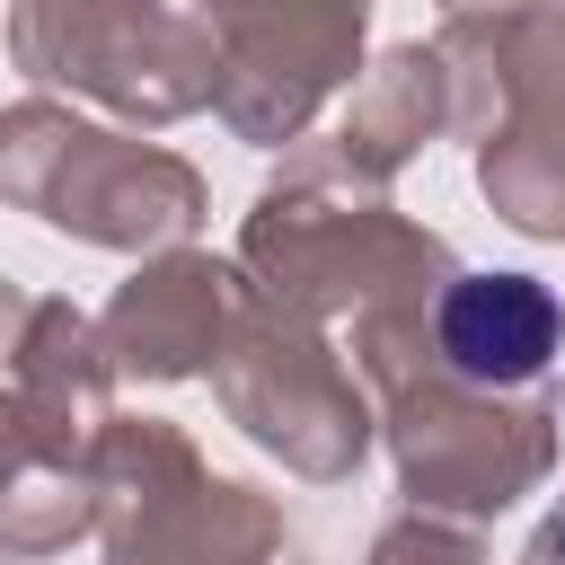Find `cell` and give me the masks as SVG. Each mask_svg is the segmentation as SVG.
Returning a JSON list of instances; mask_svg holds the SVG:
<instances>
[{
  "label": "cell",
  "mask_w": 565,
  "mask_h": 565,
  "mask_svg": "<svg viewBox=\"0 0 565 565\" xmlns=\"http://www.w3.org/2000/svg\"><path fill=\"white\" fill-rule=\"evenodd\" d=\"M512 9H565V0H512Z\"/></svg>",
  "instance_id": "19"
},
{
  "label": "cell",
  "mask_w": 565,
  "mask_h": 565,
  "mask_svg": "<svg viewBox=\"0 0 565 565\" xmlns=\"http://www.w3.org/2000/svg\"><path fill=\"white\" fill-rule=\"evenodd\" d=\"M371 565H494L477 521H450V512H397L380 539H371Z\"/></svg>",
  "instance_id": "14"
},
{
  "label": "cell",
  "mask_w": 565,
  "mask_h": 565,
  "mask_svg": "<svg viewBox=\"0 0 565 565\" xmlns=\"http://www.w3.org/2000/svg\"><path fill=\"white\" fill-rule=\"evenodd\" d=\"M238 274L256 300L327 327V318H353L380 300H433L459 274V256L441 230L406 221L388 203V185L353 177L335 159V141H309L265 177V194L238 230Z\"/></svg>",
  "instance_id": "1"
},
{
  "label": "cell",
  "mask_w": 565,
  "mask_h": 565,
  "mask_svg": "<svg viewBox=\"0 0 565 565\" xmlns=\"http://www.w3.org/2000/svg\"><path fill=\"white\" fill-rule=\"evenodd\" d=\"M212 397L256 450H274L309 486L353 477L371 433H380V406L353 380V362L327 344V327H309V318H291L256 291L238 300V318L212 353Z\"/></svg>",
  "instance_id": "6"
},
{
  "label": "cell",
  "mask_w": 565,
  "mask_h": 565,
  "mask_svg": "<svg viewBox=\"0 0 565 565\" xmlns=\"http://www.w3.org/2000/svg\"><path fill=\"white\" fill-rule=\"evenodd\" d=\"M9 62L124 124H185L212 106V26L185 0H18Z\"/></svg>",
  "instance_id": "5"
},
{
  "label": "cell",
  "mask_w": 565,
  "mask_h": 565,
  "mask_svg": "<svg viewBox=\"0 0 565 565\" xmlns=\"http://www.w3.org/2000/svg\"><path fill=\"white\" fill-rule=\"evenodd\" d=\"M247 300V274L238 256H212V247H159L132 265V282L106 300L97 335H106V362L115 380H194L212 371L230 318Z\"/></svg>",
  "instance_id": "9"
},
{
  "label": "cell",
  "mask_w": 565,
  "mask_h": 565,
  "mask_svg": "<svg viewBox=\"0 0 565 565\" xmlns=\"http://www.w3.org/2000/svg\"><path fill=\"white\" fill-rule=\"evenodd\" d=\"M97 530V477L88 459H26L9 486H0V556H53L71 539Z\"/></svg>",
  "instance_id": "13"
},
{
  "label": "cell",
  "mask_w": 565,
  "mask_h": 565,
  "mask_svg": "<svg viewBox=\"0 0 565 565\" xmlns=\"http://www.w3.org/2000/svg\"><path fill=\"white\" fill-rule=\"evenodd\" d=\"M9 388L26 406V433H35V459H88V441L115 424V362H106V335L88 309H71L62 291L26 300L18 318V344H9Z\"/></svg>",
  "instance_id": "11"
},
{
  "label": "cell",
  "mask_w": 565,
  "mask_h": 565,
  "mask_svg": "<svg viewBox=\"0 0 565 565\" xmlns=\"http://www.w3.org/2000/svg\"><path fill=\"white\" fill-rule=\"evenodd\" d=\"M26 459H35V433H26V406H18V388H9V371H0V486H9Z\"/></svg>",
  "instance_id": "15"
},
{
  "label": "cell",
  "mask_w": 565,
  "mask_h": 565,
  "mask_svg": "<svg viewBox=\"0 0 565 565\" xmlns=\"http://www.w3.org/2000/svg\"><path fill=\"white\" fill-rule=\"evenodd\" d=\"M0 565H18V556H0Z\"/></svg>",
  "instance_id": "20"
},
{
  "label": "cell",
  "mask_w": 565,
  "mask_h": 565,
  "mask_svg": "<svg viewBox=\"0 0 565 565\" xmlns=\"http://www.w3.org/2000/svg\"><path fill=\"white\" fill-rule=\"evenodd\" d=\"M433 353L468 388H547L565 353V300L539 274H450L433 291Z\"/></svg>",
  "instance_id": "10"
},
{
  "label": "cell",
  "mask_w": 565,
  "mask_h": 565,
  "mask_svg": "<svg viewBox=\"0 0 565 565\" xmlns=\"http://www.w3.org/2000/svg\"><path fill=\"white\" fill-rule=\"evenodd\" d=\"M450 132L477 141V185L521 238H565V9L441 18Z\"/></svg>",
  "instance_id": "2"
},
{
  "label": "cell",
  "mask_w": 565,
  "mask_h": 565,
  "mask_svg": "<svg viewBox=\"0 0 565 565\" xmlns=\"http://www.w3.org/2000/svg\"><path fill=\"white\" fill-rule=\"evenodd\" d=\"M0 203L53 221L79 247H124V256L185 247L212 212L194 159L132 141V132H106V124L71 115L62 97L0 106Z\"/></svg>",
  "instance_id": "3"
},
{
  "label": "cell",
  "mask_w": 565,
  "mask_h": 565,
  "mask_svg": "<svg viewBox=\"0 0 565 565\" xmlns=\"http://www.w3.org/2000/svg\"><path fill=\"white\" fill-rule=\"evenodd\" d=\"M521 565H565V503L530 530V547H521Z\"/></svg>",
  "instance_id": "16"
},
{
  "label": "cell",
  "mask_w": 565,
  "mask_h": 565,
  "mask_svg": "<svg viewBox=\"0 0 565 565\" xmlns=\"http://www.w3.org/2000/svg\"><path fill=\"white\" fill-rule=\"evenodd\" d=\"M433 132H450V79H441V53L433 44H397L380 53L353 97H344V124H335V159L371 185H388Z\"/></svg>",
  "instance_id": "12"
},
{
  "label": "cell",
  "mask_w": 565,
  "mask_h": 565,
  "mask_svg": "<svg viewBox=\"0 0 565 565\" xmlns=\"http://www.w3.org/2000/svg\"><path fill=\"white\" fill-rule=\"evenodd\" d=\"M380 433L415 512L494 521L556 468V388H468L424 371L415 388L380 397Z\"/></svg>",
  "instance_id": "7"
},
{
  "label": "cell",
  "mask_w": 565,
  "mask_h": 565,
  "mask_svg": "<svg viewBox=\"0 0 565 565\" xmlns=\"http://www.w3.org/2000/svg\"><path fill=\"white\" fill-rule=\"evenodd\" d=\"M203 26H212V115L238 141L282 150L353 79L371 0H230Z\"/></svg>",
  "instance_id": "8"
},
{
  "label": "cell",
  "mask_w": 565,
  "mask_h": 565,
  "mask_svg": "<svg viewBox=\"0 0 565 565\" xmlns=\"http://www.w3.org/2000/svg\"><path fill=\"white\" fill-rule=\"evenodd\" d=\"M450 18H486V9H512V0H441Z\"/></svg>",
  "instance_id": "18"
},
{
  "label": "cell",
  "mask_w": 565,
  "mask_h": 565,
  "mask_svg": "<svg viewBox=\"0 0 565 565\" xmlns=\"http://www.w3.org/2000/svg\"><path fill=\"white\" fill-rule=\"evenodd\" d=\"M106 565H274L282 503L247 477H212L194 433L168 415H115L88 441Z\"/></svg>",
  "instance_id": "4"
},
{
  "label": "cell",
  "mask_w": 565,
  "mask_h": 565,
  "mask_svg": "<svg viewBox=\"0 0 565 565\" xmlns=\"http://www.w3.org/2000/svg\"><path fill=\"white\" fill-rule=\"evenodd\" d=\"M18 318H26V291L0 282V362H9V344H18Z\"/></svg>",
  "instance_id": "17"
}]
</instances>
